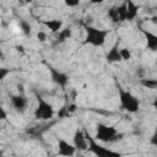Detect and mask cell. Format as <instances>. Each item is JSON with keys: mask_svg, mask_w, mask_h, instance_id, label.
<instances>
[{"mask_svg": "<svg viewBox=\"0 0 157 157\" xmlns=\"http://www.w3.org/2000/svg\"><path fill=\"white\" fill-rule=\"evenodd\" d=\"M115 87H117V92L119 96L120 108L131 114L137 113L140 109V101L137 99V97H135L130 91L125 90L117 80H115Z\"/></svg>", "mask_w": 157, "mask_h": 157, "instance_id": "cell-1", "label": "cell"}, {"mask_svg": "<svg viewBox=\"0 0 157 157\" xmlns=\"http://www.w3.org/2000/svg\"><path fill=\"white\" fill-rule=\"evenodd\" d=\"M83 28H85V33H86L85 40H83L85 44H88L92 47H103L104 45L107 37L109 34V29L98 28V27H94L91 25H83Z\"/></svg>", "mask_w": 157, "mask_h": 157, "instance_id": "cell-2", "label": "cell"}, {"mask_svg": "<svg viewBox=\"0 0 157 157\" xmlns=\"http://www.w3.org/2000/svg\"><path fill=\"white\" fill-rule=\"evenodd\" d=\"M124 137V134L119 132L114 126L107 125L103 123H98L96 125L94 139L102 142H118Z\"/></svg>", "mask_w": 157, "mask_h": 157, "instance_id": "cell-3", "label": "cell"}, {"mask_svg": "<svg viewBox=\"0 0 157 157\" xmlns=\"http://www.w3.org/2000/svg\"><path fill=\"white\" fill-rule=\"evenodd\" d=\"M34 96L37 98V107L33 112V115L38 120H49L54 117L55 110L52 103H49L44 97H42L39 93L34 92Z\"/></svg>", "mask_w": 157, "mask_h": 157, "instance_id": "cell-4", "label": "cell"}, {"mask_svg": "<svg viewBox=\"0 0 157 157\" xmlns=\"http://www.w3.org/2000/svg\"><path fill=\"white\" fill-rule=\"evenodd\" d=\"M85 134H86V137L88 141V151L92 152L96 157H123V155L120 152L99 145L98 141L87 130H85Z\"/></svg>", "mask_w": 157, "mask_h": 157, "instance_id": "cell-5", "label": "cell"}, {"mask_svg": "<svg viewBox=\"0 0 157 157\" xmlns=\"http://www.w3.org/2000/svg\"><path fill=\"white\" fill-rule=\"evenodd\" d=\"M43 64L45 65V67L48 69V72L50 75V80L53 81V83H55L56 86H59L61 90H64L67 83H69V75L66 72H63L60 70H58L55 66H53L52 64H49L48 61H43Z\"/></svg>", "mask_w": 157, "mask_h": 157, "instance_id": "cell-6", "label": "cell"}, {"mask_svg": "<svg viewBox=\"0 0 157 157\" xmlns=\"http://www.w3.org/2000/svg\"><path fill=\"white\" fill-rule=\"evenodd\" d=\"M108 16L114 23H121L126 21V1L119 6H113L108 10Z\"/></svg>", "mask_w": 157, "mask_h": 157, "instance_id": "cell-7", "label": "cell"}, {"mask_svg": "<svg viewBox=\"0 0 157 157\" xmlns=\"http://www.w3.org/2000/svg\"><path fill=\"white\" fill-rule=\"evenodd\" d=\"M76 147L74 144H70L63 137H58V155L61 157H72L76 152Z\"/></svg>", "mask_w": 157, "mask_h": 157, "instance_id": "cell-8", "label": "cell"}, {"mask_svg": "<svg viewBox=\"0 0 157 157\" xmlns=\"http://www.w3.org/2000/svg\"><path fill=\"white\" fill-rule=\"evenodd\" d=\"M10 102H11V105L13 107V109L20 112V113H23L28 107V98L23 93L11 94L10 96Z\"/></svg>", "mask_w": 157, "mask_h": 157, "instance_id": "cell-9", "label": "cell"}, {"mask_svg": "<svg viewBox=\"0 0 157 157\" xmlns=\"http://www.w3.org/2000/svg\"><path fill=\"white\" fill-rule=\"evenodd\" d=\"M119 45H120V40H119V39H117V40L113 43V45L110 47V49L107 52L105 56H104L107 63L113 64V63L123 61L121 55H120V48H119Z\"/></svg>", "mask_w": 157, "mask_h": 157, "instance_id": "cell-10", "label": "cell"}, {"mask_svg": "<svg viewBox=\"0 0 157 157\" xmlns=\"http://www.w3.org/2000/svg\"><path fill=\"white\" fill-rule=\"evenodd\" d=\"M72 144L76 147V150H78V151L88 150V141H87V137H86L85 131L77 129L75 131L74 136H72Z\"/></svg>", "mask_w": 157, "mask_h": 157, "instance_id": "cell-11", "label": "cell"}, {"mask_svg": "<svg viewBox=\"0 0 157 157\" xmlns=\"http://www.w3.org/2000/svg\"><path fill=\"white\" fill-rule=\"evenodd\" d=\"M140 31L146 39V48L151 52H157V34L142 27H140Z\"/></svg>", "mask_w": 157, "mask_h": 157, "instance_id": "cell-12", "label": "cell"}, {"mask_svg": "<svg viewBox=\"0 0 157 157\" xmlns=\"http://www.w3.org/2000/svg\"><path fill=\"white\" fill-rule=\"evenodd\" d=\"M43 26H45L48 29H50L53 33H59L63 29V21L59 18H50V20H43L40 21Z\"/></svg>", "mask_w": 157, "mask_h": 157, "instance_id": "cell-13", "label": "cell"}, {"mask_svg": "<svg viewBox=\"0 0 157 157\" xmlns=\"http://www.w3.org/2000/svg\"><path fill=\"white\" fill-rule=\"evenodd\" d=\"M139 13V5L128 0L126 1V21H132L137 17Z\"/></svg>", "mask_w": 157, "mask_h": 157, "instance_id": "cell-14", "label": "cell"}, {"mask_svg": "<svg viewBox=\"0 0 157 157\" xmlns=\"http://www.w3.org/2000/svg\"><path fill=\"white\" fill-rule=\"evenodd\" d=\"M70 37H71V29H70V27L63 28V29L59 32L55 43H56V44H58V43H63V42H65L66 39H69Z\"/></svg>", "mask_w": 157, "mask_h": 157, "instance_id": "cell-15", "label": "cell"}, {"mask_svg": "<svg viewBox=\"0 0 157 157\" xmlns=\"http://www.w3.org/2000/svg\"><path fill=\"white\" fill-rule=\"evenodd\" d=\"M20 27H21V31L25 36H29L31 32H32V26L29 25V22L25 21V20H21L20 21Z\"/></svg>", "mask_w": 157, "mask_h": 157, "instance_id": "cell-16", "label": "cell"}, {"mask_svg": "<svg viewBox=\"0 0 157 157\" xmlns=\"http://www.w3.org/2000/svg\"><path fill=\"white\" fill-rule=\"evenodd\" d=\"M120 55L123 60H130L131 59V52L128 48H121L120 49Z\"/></svg>", "mask_w": 157, "mask_h": 157, "instance_id": "cell-17", "label": "cell"}, {"mask_svg": "<svg viewBox=\"0 0 157 157\" xmlns=\"http://www.w3.org/2000/svg\"><path fill=\"white\" fill-rule=\"evenodd\" d=\"M150 144H151L152 146H157V126H156V129H155L152 136L150 137Z\"/></svg>", "mask_w": 157, "mask_h": 157, "instance_id": "cell-18", "label": "cell"}, {"mask_svg": "<svg viewBox=\"0 0 157 157\" xmlns=\"http://www.w3.org/2000/svg\"><path fill=\"white\" fill-rule=\"evenodd\" d=\"M10 69H6V67H1L0 69V80H4L5 77H6V75L7 74H10Z\"/></svg>", "mask_w": 157, "mask_h": 157, "instance_id": "cell-19", "label": "cell"}, {"mask_svg": "<svg viewBox=\"0 0 157 157\" xmlns=\"http://www.w3.org/2000/svg\"><path fill=\"white\" fill-rule=\"evenodd\" d=\"M37 38L40 40V42H44L45 39H47V34L44 33V32H42V31H39L38 33H37Z\"/></svg>", "mask_w": 157, "mask_h": 157, "instance_id": "cell-20", "label": "cell"}, {"mask_svg": "<svg viewBox=\"0 0 157 157\" xmlns=\"http://www.w3.org/2000/svg\"><path fill=\"white\" fill-rule=\"evenodd\" d=\"M78 4H80V1H78V0H75V1L67 0V1H65V5H66V6H77Z\"/></svg>", "mask_w": 157, "mask_h": 157, "instance_id": "cell-21", "label": "cell"}, {"mask_svg": "<svg viewBox=\"0 0 157 157\" xmlns=\"http://www.w3.org/2000/svg\"><path fill=\"white\" fill-rule=\"evenodd\" d=\"M152 107L156 109V112H157V97L153 99V102H152Z\"/></svg>", "mask_w": 157, "mask_h": 157, "instance_id": "cell-22", "label": "cell"}, {"mask_svg": "<svg viewBox=\"0 0 157 157\" xmlns=\"http://www.w3.org/2000/svg\"><path fill=\"white\" fill-rule=\"evenodd\" d=\"M151 22H152V23H155V25H157V15L151 17Z\"/></svg>", "mask_w": 157, "mask_h": 157, "instance_id": "cell-23", "label": "cell"}]
</instances>
